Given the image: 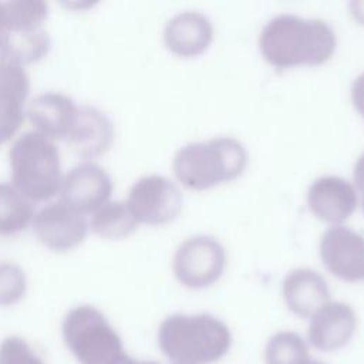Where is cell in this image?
<instances>
[{"mask_svg":"<svg viewBox=\"0 0 364 364\" xmlns=\"http://www.w3.org/2000/svg\"><path fill=\"white\" fill-rule=\"evenodd\" d=\"M215 27L210 18L198 10H182L173 14L164 26L165 47L178 57H196L212 44Z\"/></svg>","mask_w":364,"mask_h":364,"instance_id":"obj_12","label":"cell"},{"mask_svg":"<svg viewBox=\"0 0 364 364\" xmlns=\"http://www.w3.org/2000/svg\"><path fill=\"white\" fill-rule=\"evenodd\" d=\"M3 30H33L44 27L48 4L36 0H13L1 3Z\"/></svg>","mask_w":364,"mask_h":364,"instance_id":"obj_21","label":"cell"},{"mask_svg":"<svg viewBox=\"0 0 364 364\" xmlns=\"http://www.w3.org/2000/svg\"><path fill=\"white\" fill-rule=\"evenodd\" d=\"M282 296L287 309L303 318L313 317L331 300L326 279L311 267L289 270L282 282Z\"/></svg>","mask_w":364,"mask_h":364,"instance_id":"obj_15","label":"cell"},{"mask_svg":"<svg viewBox=\"0 0 364 364\" xmlns=\"http://www.w3.org/2000/svg\"><path fill=\"white\" fill-rule=\"evenodd\" d=\"M309 358V347L296 331H277L264 347L266 364H303Z\"/></svg>","mask_w":364,"mask_h":364,"instance_id":"obj_20","label":"cell"},{"mask_svg":"<svg viewBox=\"0 0 364 364\" xmlns=\"http://www.w3.org/2000/svg\"><path fill=\"white\" fill-rule=\"evenodd\" d=\"M310 212L326 223L341 225L358 205V191L343 176L323 175L311 181L306 192Z\"/></svg>","mask_w":364,"mask_h":364,"instance_id":"obj_10","label":"cell"},{"mask_svg":"<svg viewBox=\"0 0 364 364\" xmlns=\"http://www.w3.org/2000/svg\"><path fill=\"white\" fill-rule=\"evenodd\" d=\"M3 33V11H1V3H0V34Z\"/></svg>","mask_w":364,"mask_h":364,"instance_id":"obj_28","label":"cell"},{"mask_svg":"<svg viewBox=\"0 0 364 364\" xmlns=\"http://www.w3.org/2000/svg\"><path fill=\"white\" fill-rule=\"evenodd\" d=\"M31 229L38 242L54 252H70L78 247L90 232L87 216L61 200L47 202L37 209Z\"/></svg>","mask_w":364,"mask_h":364,"instance_id":"obj_8","label":"cell"},{"mask_svg":"<svg viewBox=\"0 0 364 364\" xmlns=\"http://www.w3.org/2000/svg\"><path fill=\"white\" fill-rule=\"evenodd\" d=\"M159 340L176 364H210L228 354L232 333L225 321L212 314L178 313L164 320Z\"/></svg>","mask_w":364,"mask_h":364,"instance_id":"obj_3","label":"cell"},{"mask_svg":"<svg viewBox=\"0 0 364 364\" xmlns=\"http://www.w3.org/2000/svg\"><path fill=\"white\" fill-rule=\"evenodd\" d=\"M11 183L33 203L51 202L63 182L55 141L31 129L14 138L9 151Z\"/></svg>","mask_w":364,"mask_h":364,"instance_id":"obj_4","label":"cell"},{"mask_svg":"<svg viewBox=\"0 0 364 364\" xmlns=\"http://www.w3.org/2000/svg\"><path fill=\"white\" fill-rule=\"evenodd\" d=\"M348 9L354 20L364 26V0H353L348 4Z\"/></svg>","mask_w":364,"mask_h":364,"instance_id":"obj_25","label":"cell"},{"mask_svg":"<svg viewBox=\"0 0 364 364\" xmlns=\"http://www.w3.org/2000/svg\"><path fill=\"white\" fill-rule=\"evenodd\" d=\"M361 193H363V196H361V205H363V209H364V191H363Z\"/></svg>","mask_w":364,"mask_h":364,"instance_id":"obj_29","label":"cell"},{"mask_svg":"<svg viewBox=\"0 0 364 364\" xmlns=\"http://www.w3.org/2000/svg\"><path fill=\"white\" fill-rule=\"evenodd\" d=\"M112 189V179L101 165L82 161L64 173L58 200L73 210L90 216L111 200Z\"/></svg>","mask_w":364,"mask_h":364,"instance_id":"obj_7","label":"cell"},{"mask_svg":"<svg viewBox=\"0 0 364 364\" xmlns=\"http://www.w3.org/2000/svg\"><path fill=\"white\" fill-rule=\"evenodd\" d=\"M36 210V203L11 182H0V236H14L24 232L31 226Z\"/></svg>","mask_w":364,"mask_h":364,"instance_id":"obj_19","label":"cell"},{"mask_svg":"<svg viewBox=\"0 0 364 364\" xmlns=\"http://www.w3.org/2000/svg\"><path fill=\"white\" fill-rule=\"evenodd\" d=\"M114 141L112 121L101 109L80 105L74 125L65 138L73 152L87 161L105 154Z\"/></svg>","mask_w":364,"mask_h":364,"instance_id":"obj_16","label":"cell"},{"mask_svg":"<svg viewBox=\"0 0 364 364\" xmlns=\"http://www.w3.org/2000/svg\"><path fill=\"white\" fill-rule=\"evenodd\" d=\"M358 318L355 310L346 301L330 300L313 317L307 327L309 343L318 351L330 353L350 343Z\"/></svg>","mask_w":364,"mask_h":364,"instance_id":"obj_13","label":"cell"},{"mask_svg":"<svg viewBox=\"0 0 364 364\" xmlns=\"http://www.w3.org/2000/svg\"><path fill=\"white\" fill-rule=\"evenodd\" d=\"M228 262L225 246L210 235L185 237L172 256L176 280L189 289H203L220 279Z\"/></svg>","mask_w":364,"mask_h":364,"instance_id":"obj_5","label":"cell"},{"mask_svg":"<svg viewBox=\"0 0 364 364\" xmlns=\"http://www.w3.org/2000/svg\"><path fill=\"white\" fill-rule=\"evenodd\" d=\"M353 183L357 191H364V152H361L353 166Z\"/></svg>","mask_w":364,"mask_h":364,"instance_id":"obj_24","label":"cell"},{"mask_svg":"<svg viewBox=\"0 0 364 364\" xmlns=\"http://www.w3.org/2000/svg\"><path fill=\"white\" fill-rule=\"evenodd\" d=\"M350 98L357 112L364 117V71L353 80L350 88Z\"/></svg>","mask_w":364,"mask_h":364,"instance_id":"obj_23","label":"cell"},{"mask_svg":"<svg viewBox=\"0 0 364 364\" xmlns=\"http://www.w3.org/2000/svg\"><path fill=\"white\" fill-rule=\"evenodd\" d=\"M30 77L26 67L4 60L0 63V145L13 139L26 118Z\"/></svg>","mask_w":364,"mask_h":364,"instance_id":"obj_11","label":"cell"},{"mask_svg":"<svg viewBox=\"0 0 364 364\" xmlns=\"http://www.w3.org/2000/svg\"><path fill=\"white\" fill-rule=\"evenodd\" d=\"M125 203L138 225H165L179 216L183 195L171 178L149 173L132 183Z\"/></svg>","mask_w":364,"mask_h":364,"instance_id":"obj_6","label":"cell"},{"mask_svg":"<svg viewBox=\"0 0 364 364\" xmlns=\"http://www.w3.org/2000/svg\"><path fill=\"white\" fill-rule=\"evenodd\" d=\"M336 48V31L321 18L279 14L259 34L260 54L276 68L320 65L333 57Z\"/></svg>","mask_w":364,"mask_h":364,"instance_id":"obj_1","label":"cell"},{"mask_svg":"<svg viewBox=\"0 0 364 364\" xmlns=\"http://www.w3.org/2000/svg\"><path fill=\"white\" fill-rule=\"evenodd\" d=\"M303 364H324L323 361H318V360H313L311 357L307 360V361H304Z\"/></svg>","mask_w":364,"mask_h":364,"instance_id":"obj_27","label":"cell"},{"mask_svg":"<svg viewBox=\"0 0 364 364\" xmlns=\"http://www.w3.org/2000/svg\"><path fill=\"white\" fill-rule=\"evenodd\" d=\"M78 108L80 105L68 95L58 91H47L28 101L26 117L34 131L53 141H65L77 118Z\"/></svg>","mask_w":364,"mask_h":364,"instance_id":"obj_14","label":"cell"},{"mask_svg":"<svg viewBox=\"0 0 364 364\" xmlns=\"http://www.w3.org/2000/svg\"><path fill=\"white\" fill-rule=\"evenodd\" d=\"M326 267L346 282L364 279V236L344 225L326 229L318 242Z\"/></svg>","mask_w":364,"mask_h":364,"instance_id":"obj_9","label":"cell"},{"mask_svg":"<svg viewBox=\"0 0 364 364\" xmlns=\"http://www.w3.org/2000/svg\"><path fill=\"white\" fill-rule=\"evenodd\" d=\"M26 276L20 264L14 262H0V296L10 297L24 287Z\"/></svg>","mask_w":364,"mask_h":364,"instance_id":"obj_22","label":"cell"},{"mask_svg":"<svg viewBox=\"0 0 364 364\" xmlns=\"http://www.w3.org/2000/svg\"><path fill=\"white\" fill-rule=\"evenodd\" d=\"M3 34V33H1ZM1 34H0V63L7 60L6 58V54H4V48H3V40H1Z\"/></svg>","mask_w":364,"mask_h":364,"instance_id":"obj_26","label":"cell"},{"mask_svg":"<svg viewBox=\"0 0 364 364\" xmlns=\"http://www.w3.org/2000/svg\"><path fill=\"white\" fill-rule=\"evenodd\" d=\"M247 159V149L237 138L220 135L182 145L173 155L172 171L182 186L205 191L240 176Z\"/></svg>","mask_w":364,"mask_h":364,"instance_id":"obj_2","label":"cell"},{"mask_svg":"<svg viewBox=\"0 0 364 364\" xmlns=\"http://www.w3.org/2000/svg\"><path fill=\"white\" fill-rule=\"evenodd\" d=\"M88 226L101 239L119 240L132 235L138 228V222L125 200L111 199L90 215Z\"/></svg>","mask_w":364,"mask_h":364,"instance_id":"obj_18","label":"cell"},{"mask_svg":"<svg viewBox=\"0 0 364 364\" xmlns=\"http://www.w3.org/2000/svg\"><path fill=\"white\" fill-rule=\"evenodd\" d=\"M6 58L18 65H28L44 58L51 40L44 27L33 30H3L1 34Z\"/></svg>","mask_w":364,"mask_h":364,"instance_id":"obj_17","label":"cell"}]
</instances>
